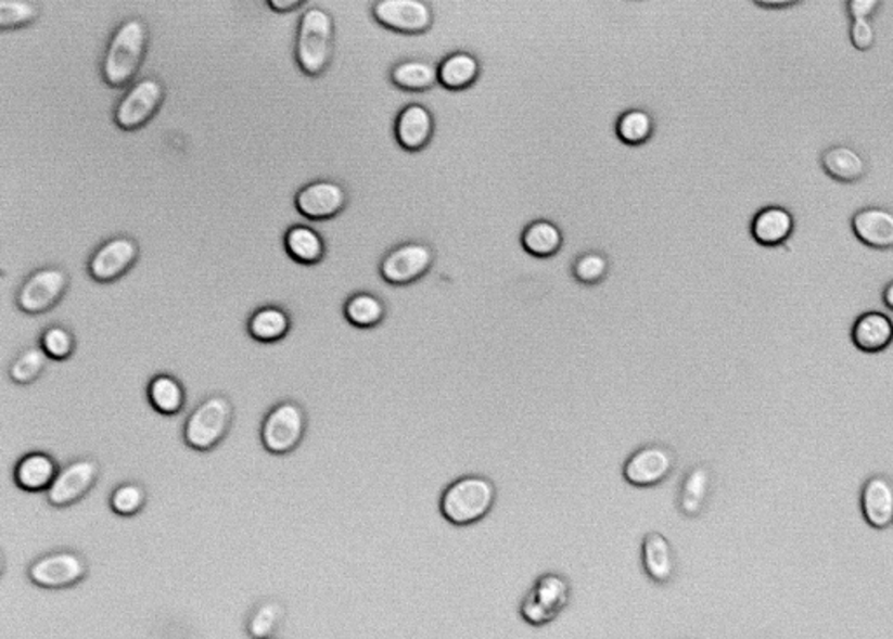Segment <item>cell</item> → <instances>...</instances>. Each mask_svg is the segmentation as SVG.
Masks as SVG:
<instances>
[{"mask_svg": "<svg viewBox=\"0 0 893 639\" xmlns=\"http://www.w3.org/2000/svg\"><path fill=\"white\" fill-rule=\"evenodd\" d=\"M148 23L137 16L120 23L103 54V81L112 88H125L133 81L148 53Z\"/></svg>", "mask_w": 893, "mask_h": 639, "instance_id": "obj_1", "label": "cell"}, {"mask_svg": "<svg viewBox=\"0 0 893 639\" xmlns=\"http://www.w3.org/2000/svg\"><path fill=\"white\" fill-rule=\"evenodd\" d=\"M498 498L496 484L484 475H462L445 487L441 514L454 526H472L487 517Z\"/></svg>", "mask_w": 893, "mask_h": 639, "instance_id": "obj_2", "label": "cell"}, {"mask_svg": "<svg viewBox=\"0 0 893 639\" xmlns=\"http://www.w3.org/2000/svg\"><path fill=\"white\" fill-rule=\"evenodd\" d=\"M334 18L329 11L309 8L298 20L295 59L307 76H321L334 51Z\"/></svg>", "mask_w": 893, "mask_h": 639, "instance_id": "obj_3", "label": "cell"}, {"mask_svg": "<svg viewBox=\"0 0 893 639\" xmlns=\"http://www.w3.org/2000/svg\"><path fill=\"white\" fill-rule=\"evenodd\" d=\"M234 407L226 395H209L187 418L183 440L194 451H209L231 430Z\"/></svg>", "mask_w": 893, "mask_h": 639, "instance_id": "obj_4", "label": "cell"}, {"mask_svg": "<svg viewBox=\"0 0 893 639\" xmlns=\"http://www.w3.org/2000/svg\"><path fill=\"white\" fill-rule=\"evenodd\" d=\"M571 601V584L560 573H545L534 580L521 603V617L530 626H548L567 609Z\"/></svg>", "mask_w": 893, "mask_h": 639, "instance_id": "obj_5", "label": "cell"}, {"mask_svg": "<svg viewBox=\"0 0 893 639\" xmlns=\"http://www.w3.org/2000/svg\"><path fill=\"white\" fill-rule=\"evenodd\" d=\"M307 430V414L295 400H283L267 412L260 430L263 446L271 455H289L303 443Z\"/></svg>", "mask_w": 893, "mask_h": 639, "instance_id": "obj_6", "label": "cell"}, {"mask_svg": "<svg viewBox=\"0 0 893 639\" xmlns=\"http://www.w3.org/2000/svg\"><path fill=\"white\" fill-rule=\"evenodd\" d=\"M165 102V86L157 77H143L129 86L117 103L114 119L120 130L135 131L148 125Z\"/></svg>", "mask_w": 893, "mask_h": 639, "instance_id": "obj_7", "label": "cell"}, {"mask_svg": "<svg viewBox=\"0 0 893 639\" xmlns=\"http://www.w3.org/2000/svg\"><path fill=\"white\" fill-rule=\"evenodd\" d=\"M88 563L76 550H53L28 566L31 584L42 589H68L85 580Z\"/></svg>", "mask_w": 893, "mask_h": 639, "instance_id": "obj_8", "label": "cell"}, {"mask_svg": "<svg viewBox=\"0 0 893 639\" xmlns=\"http://www.w3.org/2000/svg\"><path fill=\"white\" fill-rule=\"evenodd\" d=\"M68 274L65 269L50 266L37 269L36 273L22 283L16 294V305L23 314L42 315L59 305L68 289Z\"/></svg>", "mask_w": 893, "mask_h": 639, "instance_id": "obj_9", "label": "cell"}, {"mask_svg": "<svg viewBox=\"0 0 893 639\" xmlns=\"http://www.w3.org/2000/svg\"><path fill=\"white\" fill-rule=\"evenodd\" d=\"M676 452L665 444H646L632 452L623 465V477L630 486L654 487L665 483L676 469Z\"/></svg>", "mask_w": 893, "mask_h": 639, "instance_id": "obj_10", "label": "cell"}, {"mask_svg": "<svg viewBox=\"0 0 893 639\" xmlns=\"http://www.w3.org/2000/svg\"><path fill=\"white\" fill-rule=\"evenodd\" d=\"M99 461L93 458L72 461L60 469L54 483L46 491L48 503L56 509L74 506L93 489L94 484L99 483Z\"/></svg>", "mask_w": 893, "mask_h": 639, "instance_id": "obj_11", "label": "cell"}, {"mask_svg": "<svg viewBox=\"0 0 893 639\" xmlns=\"http://www.w3.org/2000/svg\"><path fill=\"white\" fill-rule=\"evenodd\" d=\"M372 14L383 27L400 34H422L433 25L432 5L424 0H378Z\"/></svg>", "mask_w": 893, "mask_h": 639, "instance_id": "obj_12", "label": "cell"}, {"mask_svg": "<svg viewBox=\"0 0 893 639\" xmlns=\"http://www.w3.org/2000/svg\"><path fill=\"white\" fill-rule=\"evenodd\" d=\"M432 246L424 243H404L387 252L381 263V277L392 285H409L432 268Z\"/></svg>", "mask_w": 893, "mask_h": 639, "instance_id": "obj_13", "label": "cell"}, {"mask_svg": "<svg viewBox=\"0 0 893 639\" xmlns=\"http://www.w3.org/2000/svg\"><path fill=\"white\" fill-rule=\"evenodd\" d=\"M138 254H140V248L133 238H111L91 255L88 265L89 274L100 283L116 282L137 263Z\"/></svg>", "mask_w": 893, "mask_h": 639, "instance_id": "obj_14", "label": "cell"}, {"mask_svg": "<svg viewBox=\"0 0 893 639\" xmlns=\"http://www.w3.org/2000/svg\"><path fill=\"white\" fill-rule=\"evenodd\" d=\"M346 189L335 180H315L295 196L297 210L311 220L332 219L346 206Z\"/></svg>", "mask_w": 893, "mask_h": 639, "instance_id": "obj_15", "label": "cell"}, {"mask_svg": "<svg viewBox=\"0 0 893 639\" xmlns=\"http://www.w3.org/2000/svg\"><path fill=\"white\" fill-rule=\"evenodd\" d=\"M642 568L649 580L658 586H667L676 575L677 563L674 547L665 535L658 532L646 533L640 547Z\"/></svg>", "mask_w": 893, "mask_h": 639, "instance_id": "obj_16", "label": "cell"}, {"mask_svg": "<svg viewBox=\"0 0 893 639\" xmlns=\"http://www.w3.org/2000/svg\"><path fill=\"white\" fill-rule=\"evenodd\" d=\"M863 514L867 524L886 529L893 524V483L884 475H872L863 486Z\"/></svg>", "mask_w": 893, "mask_h": 639, "instance_id": "obj_17", "label": "cell"}, {"mask_svg": "<svg viewBox=\"0 0 893 639\" xmlns=\"http://www.w3.org/2000/svg\"><path fill=\"white\" fill-rule=\"evenodd\" d=\"M435 128L430 108L419 103H410L396 117V140L405 151H421L426 148Z\"/></svg>", "mask_w": 893, "mask_h": 639, "instance_id": "obj_18", "label": "cell"}, {"mask_svg": "<svg viewBox=\"0 0 893 639\" xmlns=\"http://www.w3.org/2000/svg\"><path fill=\"white\" fill-rule=\"evenodd\" d=\"M852 228L860 242L872 248H893V212L883 206H867L852 219Z\"/></svg>", "mask_w": 893, "mask_h": 639, "instance_id": "obj_19", "label": "cell"}, {"mask_svg": "<svg viewBox=\"0 0 893 639\" xmlns=\"http://www.w3.org/2000/svg\"><path fill=\"white\" fill-rule=\"evenodd\" d=\"M712 491V470L705 463H698L686 472L677 495V509L688 519H697L707 507Z\"/></svg>", "mask_w": 893, "mask_h": 639, "instance_id": "obj_20", "label": "cell"}, {"mask_svg": "<svg viewBox=\"0 0 893 639\" xmlns=\"http://www.w3.org/2000/svg\"><path fill=\"white\" fill-rule=\"evenodd\" d=\"M60 469L51 455L42 451H31L14 467V483L20 489L28 493L48 491Z\"/></svg>", "mask_w": 893, "mask_h": 639, "instance_id": "obj_21", "label": "cell"}, {"mask_svg": "<svg viewBox=\"0 0 893 639\" xmlns=\"http://www.w3.org/2000/svg\"><path fill=\"white\" fill-rule=\"evenodd\" d=\"M852 340H854V345L866 354L883 352L892 345V318L880 311H867L860 315L852 329Z\"/></svg>", "mask_w": 893, "mask_h": 639, "instance_id": "obj_22", "label": "cell"}, {"mask_svg": "<svg viewBox=\"0 0 893 639\" xmlns=\"http://www.w3.org/2000/svg\"><path fill=\"white\" fill-rule=\"evenodd\" d=\"M794 231V217L783 206H766L752 220V237L765 246L782 245Z\"/></svg>", "mask_w": 893, "mask_h": 639, "instance_id": "obj_23", "label": "cell"}, {"mask_svg": "<svg viewBox=\"0 0 893 639\" xmlns=\"http://www.w3.org/2000/svg\"><path fill=\"white\" fill-rule=\"evenodd\" d=\"M822 166L832 179L840 182H857L867 171L863 154L849 145H834L824 151Z\"/></svg>", "mask_w": 893, "mask_h": 639, "instance_id": "obj_24", "label": "cell"}, {"mask_svg": "<svg viewBox=\"0 0 893 639\" xmlns=\"http://www.w3.org/2000/svg\"><path fill=\"white\" fill-rule=\"evenodd\" d=\"M290 315L280 306H263L248 320V332L258 343H276L289 334Z\"/></svg>", "mask_w": 893, "mask_h": 639, "instance_id": "obj_25", "label": "cell"}, {"mask_svg": "<svg viewBox=\"0 0 893 639\" xmlns=\"http://www.w3.org/2000/svg\"><path fill=\"white\" fill-rule=\"evenodd\" d=\"M481 72V63L467 51H458L444 60L438 67V81L447 88V90H464L468 86L473 85Z\"/></svg>", "mask_w": 893, "mask_h": 639, "instance_id": "obj_26", "label": "cell"}, {"mask_svg": "<svg viewBox=\"0 0 893 639\" xmlns=\"http://www.w3.org/2000/svg\"><path fill=\"white\" fill-rule=\"evenodd\" d=\"M149 402L161 414L174 417L186 406V389L182 383L169 374H157L149 383Z\"/></svg>", "mask_w": 893, "mask_h": 639, "instance_id": "obj_27", "label": "cell"}, {"mask_svg": "<svg viewBox=\"0 0 893 639\" xmlns=\"http://www.w3.org/2000/svg\"><path fill=\"white\" fill-rule=\"evenodd\" d=\"M285 248L290 257L301 265H316L324 255L323 238L316 233L315 229L303 223L286 231Z\"/></svg>", "mask_w": 893, "mask_h": 639, "instance_id": "obj_28", "label": "cell"}, {"mask_svg": "<svg viewBox=\"0 0 893 639\" xmlns=\"http://www.w3.org/2000/svg\"><path fill=\"white\" fill-rule=\"evenodd\" d=\"M392 81L405 91H426L438 82V67L422 60H405L393 67Z\"/></svg>", "mask_w": 893, "mask_h": 639, "instance_id": "obj_29", "label": "cell"}, {"mask_svg": "<svg viewBox=\"0 0 893 639\" xmlns=\"http://www.w3.org/2000/svg\"><path fill=\"white\" fill-rule=\"evenodd\" d=\"M285 621V606L278 599H264L255 604L246 621V632L252 639L275 638Z\"/></svg>", "mask_w": 893, "mask_h": 639, "instance_id": "obj_30", "label": "cell"}, {"mask_svg": "<svg viewBox=\"0 0 893 639\" xmlns=\"http://www.w3.org/2000/svg\"><path fill=\"white\" fill-rule=\"evenodd\" d=\"M344 315L352 325L358 329H372L383 322L386 317V306L378 295L370 294V292H358L346 301Z\"/></svg>", "mask_w": 893, "mask_h": 639, "instance_id": "obj_31", "label": "cell"}, {"mask_svg": "<svg viewBox=\"0 0 893 639\" xmlns=\"http://www.w3.org/2000/svg\"><path fill=\"white\" fill-rule=\"evenodd\" d=\"M525 251L536 257H550L562 245V233L550 220H536L522 234Z\"/></svg>", "mask_w": 893, "mask_h": 639, "instance_id": "obj_32", "label": "cell"}, {"mask_svg": "<svg viewBox=\"0 0 893 639\" xmlns=\"http://www.w3.org/2000/svg\"><path fill=\"white\" fill-rule=\"evenodd\" d=\"M48 363V355L42 348L23 349L10 366V378L16 385H30L39 380Z\"/></svg>", "mask_w": 893, "mask_h": 639, "instance_id": "obj_33", "label": "cell"}, {"mask_svg": "<svg viewBox=\"0 0 893 639\" xmlns=\"http://www.w3.org/2000/svg\"><path fill=\"white\" fill-rule=\"evenodd\" d=\"M40 8L34 0H0V28H22L39 18Z\"/></svg>", "mask_w": 893, "mask_h": 639, "instance_id": "obj_34", "label": "cell"}, {"mask_svg": "<svg viewBox=\"0 0 893 639\" xmlns=\"http://www.w3.org/2000/svg\"><path fill=\"white\" fill-rule=\"evenodd\" d=\"M651 133H653V117L649 116V112L634 108L620 117L618 137L623 142L637 145V143L646 142Z\"/></svg>", "mask_w": 893, "mask_h": 639, "instance_id": "obj_35", "label": "cell"}, {"mask_svg": "<svg viewBox=\"0 0 893 639\" xmlns=\"http://www.w3.org/2000/svg\"><path fill=\"white\" fill-rule=\"evenodd\" d=\"M148 501V491L142 484L125 483L117 486L111 495V509L117 515L123 517H131L137 515L140 510L145 507Z\"/></svg>", "mask_w": 893, "mask_h": 639, "instance_id": "obj_36", "label": "cell"}, {"mask_svg": "<svg viewBox=\"0 0 893 639\" xmlns=\"http://www.w3.org/2000/svg\"><path fill=\"white\" fill-rule=\"evenodd\" d=\"M40 348L44 349L48 358L67 360L76 349V340L67 327L51 325L40 335Z\"/></svg>", "mask_w": 893, "mask_h": 639, "instance_id": "obj_37", "label": "cell"}, {"mask_svg": "<svg viewBox=\"0 0 893 639\" xmlns=\"http://www.w3.org/2000/svg\"><path fill=\"white\" fill-rule=\"evenodd\" d=\"M608 259H605L604 255L597 254V252H588V254H583L582 257L576 260V265H574V277L578 278L582 283L594 285V283H599L600 280H604L605 274H608Z\"/></svg>", "mask_w": 893, "mask_h": 639, "instance_id": "obj_38", "label": "cell"}, {"mask_svg": "<svg viewBox=\"0 0 893 639\" xmlns=\"http://www.w3.org/2000/svg\"><path fill=\"white\" fill-rule=\"evenodd\" d=\"M850 37H852V44H854L858 51L871 50L876 39V31L875 27H872L871 20H852Z\"/></svg>", "mask_w": 893, "mask_h": 639, "instance_id": "obj_39", "label": "cell"}, {"mask_svg": "<svg viewBox=\"0 0 893 639\" xmlns=\"http://www.w3.org/2000/svg\"><path fill=\"white\" fill-rule=\"evenodd\" d=\"M880 5L878 0H850L846 10L852 20H869Z\"/></svg>", "mask_w": 893, "mask_h": 639, "instance_id": "obj_40", "label": "cell"}, {"mask_svg": "<svg viewBox=\"0 0 893 639\" xmlns=\"http://www.w3.org/2000/svg\"><path fill=\"white\" fill-rule=\"evenodd\" d=\"M267 5L272 11H278V13H289V11L297 10V8L304 5V0H269Z\"/></svg>", "mask_w": 893, "mask_h": 639, "instance_id": "obj_41", "label": "cell"}, {"mask_svg": "<svg viewBox=\"0 0 893 639\" xmlns=\"http://www.w3.org/2000/svg\"><path fill=\"white\" fill-rule=\"evenodd\" d=\"M756 4L763 5V8H778V10H783V8H791V5L798 4V0H760Z\"/></svg>", "mask_w": 893, "mask_h": 639, "instance_id": "obj_42", "label": "cell"}, {"mask_svg": "<svg viewBox=\"0 0 893 639\" xmlns=\"http://www.w3.org/2000/svg\"><path fill=\"white\" fill-rule=\"evenodd\" d=\"M883 301L884 305L889 306L890 309H893V282H890L884 289L883 292Z\"/></svg>", "mask_w": 893, "mask_h": 639, "instance_id": "obj_43", "label": "cell"}, {"mask_svg": "<svg viewBox=\"0 0 893 639\" xmlns=\"http://www.w3.org/2000/svg\"><path fill=\"white\" fill-rule=\"evenodd\" d=\"M267 639H276V638H267Z\"/></svg>", "mask_w": 893, "mask_h": 639, "instance_id": "obj_44", "label": "cell"}]
</instances>
